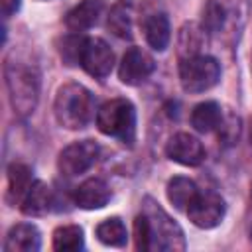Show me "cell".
I'll return each mask as SVG.
<instances>
[{
	"instance_id": "obj_11",
	"label": "cell",
	"mask_w": 252,
	"mask_h": 252,
	"mask_svg": "<svg viewBox=\"0 0 252 252\" xmlns=\"http://www.w3.org/2000/svg\"><path fill=\"white\" fill-rule=\"evenodd\" d=\"M112 193L110 187L104 179L100 177H89L85 179L73 193V201L77 207L85 209V211H94V209H102L108 201H110Z\"/></svg>"
},
{
	"instance_id": "obj_7",
	"label": "cell",
	"mask_w": 252,
	"mask_h": 252,
	"mask_svg": "<svg viewBox=\"0 0 252 252\" xmlns=\"http://www.w3.org/2000/svg\"><path fill=\"white\" fill-rule=\"evenodd\" d=\"M185 213H187L189 220L195 226H199V228H215L217 224H220V220H222V217L226 213V205H224V201H222V197L219 193H215V191H199Z\"/></svg>"
},
{
	"instance_id": "obj_9",
	"label": "cell",
	"mask_w": 252,
	"mask_h": 252,
	"mask_svg": "<svg viewBox=\"0 0 252 252\" xmlns=\"http://www.w3.org/2000/svg\"><path fill=\"white\" fill-rule=\"evenodd\" d=\"M156 69L154 57L144 51L142 47H130L120 61L118 67V77L124 85H142Z\"/></svg>"
},
{
	"instance_id": "obj_6",
	"label": "cell",
	"mask_w": 252,
	"mask_h": 252,
	"mask_svg": "<svg viewBox=\"0 0 252 252\" xmlns=\"http://www.w3.org/2000/svg\"><path fill=\"white\" fill-rule=\"evenodd\" d=\"M98 154H100V148L94 140H79L59 152L57 167H59L61 175L75 177V175L89 171L96 163Z\"/></svg>"
},
{
	"instance_id": "obj_8",
	"label": "cell",
	"mask_w": 252,
	"mask_h": 252,
	"mask_svg": "<svg viewBox=\"0 0 252 252\" xmlns=\"http://www.w3.org/2000/svg\"><path fill=\"white\" fill-rule=\"evenodd\" d=\"M81 67L94 79H102L110 75L114 67V53L110 45L100 39V37H87L83 41L81 57H79Z\"/></svg>"
},
{
	"instance_id": "obj_16",
	"label": "cell",
	"mask_w": 252,
	"mask_h": 252,
	"mask_svg": "<svg viewBox=\"0 0 252 252\" xmlns=\"http://www.w3.org/2000/svg\"><path fill=\"white\" fill-rule=\"evenodd\" d=\"M134 2L132 0H118L108 14L106 26L108 30L120 37V39H130L132 37V28H134Z\"/></svg>"
},
{
	"instance_id": "obj_13",
	"label": "cell",
	"mask_w": 252,
	"mask_h": 252,
	"mask_svg": "<svg viewBox=\"0 0 252 252\" xmlns=\"http://www.w3.org/2000/svg\"><path fill=\"white\" fill-rule=\"evenodd\" d=\"M102 8H104L102 0H83L67 12L65 26L71 32H87L98 22Z\"/></svg>"
},
{
	"instance_id": "obj_22",
	"label": "cell",
	"mask_w": 252,
	"mask_h": 252,
	"mask_svg": "<svg viewBox=\"0 0 252 252\" xmlns=\"http://www.w3.org/2000/svg\"><path fill=\"white\" fill-rule=\"evenodd\" d=\"M228 18V6L224 0H209L203 10V28L211 33H217L224 28Z\"/></svg>"
},
{
	"instance_id": "obj_10",
	"label": "cell",
	"mask_w": 252,
	"mask_h": 252,
	"mask_svg": "<svg viewBox=\"0 0 252 252\" xmlns=\"http://www.w3.org/2000/svg\"><path fill=\"white\" fill-rule=\"evenodd\" d=\"M165 154L175 163H181V165H187V167H195V165H201L205 161L203 144L187 132L173 134L169 138L167 146H165Z\"/></svg>"
},
{
	"instance_id": "obj_4",
	"label": "cell",
	"mask_w": 252,
	"mask_h": 252,
	"mask_svg": "<svg viewBox=\"0 0 252 252\" xmlns=\"http://www.w3.org/2000/svg\"><path fill=\"white\" fill-rule=\"evenodd\" d=\"M96 126L102 134L124 144L136 138V108L128 98H110L96 110Z\"/></svg>"
},
{
	"instance_id": "obj_1",
	"label": "cell",
	"mask_w": 252,
	"mask_h": 252,
	"mask_svg": "<svg viewBox=\"0 0 252 252\" xmlns=\"http://www.w3.org/2000/svg\"><path fill=\"white\" fill-rule=\"evenodd\" d=\"M134 240L142 252H175L187 246L181 226L152 197L144 199L142 213L134 220Z\"/></svg>"
},
{
	"instance_id": "obj_23",
	"label": "cell",
	"mask_w": 252,
	"mask_h": 252,
	"mask_svg": "<svg viewBox=\"0 0 252 252\" xmlns=\"http://www.w3.org/2000/svg\"><path fill=\"white\" fill-rule=\"evenodd\" d=\"M203 32H205V28H199L197 24H185V26L181 28V33H179V49H181V51H187L185 57L199 55L197 49L201 47ZM185 57H183V59H185Z\"/></svg>"
},
{
	"instance_id": "obj_2",
	"label": "cell",
	"mask_w": 252,
	"mask_h": 252,
	"mask_svg": "<svg viewBox=\"0 0 252 252\" xmlns=\"http://www.w3.org/2000/svg\"><path fill=\"white\" fill-rule=\"evenodd\" d=\"M53 112L63 128L81 130L94 116V98L87 87L79 83H67L59 87L55 94Z\"/></svg>"
},
{
	"instance_id": "obj_3",
	"label": "cell",
	"mask_w": 252,
	"mask_h": 252,
	"mask_svg": "<svg viewBox=\"0 0 252 252\" xmlns=\"http://www.w3.org/2000/svg\"><path fill=\"white\" fill-rule=\"evenodd\" d=\"M6 85L10 93V102L20 116L33 112L39 98V73L33 65L24 61L8 59L6 63Z\"/></svg>"
},
{
	"instance_id": "obj_18",
	"label": "cell",
	"mask_w": 252,
	"mask_h": 252,
	"mask_svg": "<svg viewBox=\"0 0 252 252\" xmlns=\"http://www.w3.org/2000/svg\"><path fill=\"white\" fill-rule=\"evenodd\" d=\"M165 193H167L169 203H171L177 211H187V207L191 205V201L197 197L199 189H197L195 181H191L189 177L177 175V177H171V179L167 181Z\"/></svg>"
},
{
	"instance_id": "obj_19",
	"label": "cell",
	"mask_w": 252,
	"mask_h": 252,
	"mask_svg": "<svg viewBox=\"0 0 252 252\" xmlns=\"http://www.w3.org/2000/svg\"><path fill=\"white\" fill-rule=\"evenodd\" d=\"M32 183H33L32 169L26 163H12L8 167V199L12 203H22Z\"/></svg>"
},
{
	"instance_id": "obj_12",
	"label": "cell",
	"mask_w": 252,
	"mask_h": 252,
	"mask_svg": "<svg viewBox=\"0 0 252 252\" xmlns=\"http://www.w3.org/2000/svg\"><path fill=\"white\" fill-rule=\"evenodd\" d=\"M41 248V234L35 224L20 222L8 230L4 250L6 252H35Z\"/></svg>"
},
{
	"instance_id": "obj_21",
	"label": "cell",
	"mask_w": 252,
	"mask_h": 252,
	"mask_svg": "<svg viewBox=\"0 0 252 252\" xmlns=\"http://www.w3.org/2000/svg\"><path fill=\"white\" fill-rule=\"evenodd\" d=\"M96 238H98L102 244H106V246L120 248V246L126 244L128 232H126L124 222H122L118 217H110V219H104V220L96 226Z\"/></svg>"
},
{
	"instance_id": "obj_14",
	"label": "cell",
	"mask_w": 252,
	"mask_h": 252,
	"mask_svg": "<svg viewBox=\"0 0 252 252\" xmlns=\"http://www.w3.org/2000/svg\"><path fill=\"white\" fill-rule=\"evenodd\" d=\"M142 30H144V37L152 49L163 51L169 45L171 28H169V20L163 12H156V14L146 16L142 22Z\"/></svg>"
},
{
	"instance_id": "obj_5",
	"label": "cell",
	"mask_w": 252,
	"mask_h": 252,
	"mask_svg": "<svg viewBox=\"0 0 252 252\" xmlns=\"http://www.w3.org/2000/svg\"><path fill=\"white\" fill-rule=\"evenodd\" d=\"M179 81L187 93H205L220 81V65L211 55H191L179 63Z\"/></svg>"
},
{
	"instance_id": "obj_24",
	"label": "cell",
	"mask_w": 252,
	"mask_h": 252,
	"mask_svg": "<svg viewBox=\"0 0 252 252\" xmlns=\"http://www.w3.org/2000/svg\"><path fill=\"white\" fill-rule=\"evenodd\" d=\"M20 4H22V0H0L2 16H4V18H10L12 14H16V12L20 10Z\"/></svg>"
},
{
	"instance_id": "obj_17",
	"label": "cell",
	"mask_w": 252,
	"mask_h": 252,
	"mask_svg": "<svg viewBox=\"0 0 252 252\" xmlns=\"http://www.w3.org/2000/svg\"><path fill=\"white\" fill-rule=\"evenodd\" d=\"M222 108L219 102L215 100H205V102H199L193 112H191V126L201 132V134H209V132H215L219 130V126L222 124Z\"/></svg>"
},
{
	"instance_id": "obj_15",
	"label": "cell",
	"mask_w": 252,
	"mask_h": 252,
	"mask_svg": "<svg viewBox=\"0 0 252 252\" xmlns=\"http://www.w3.org/2000/svg\"><path fill=\"white\" fill-rule=\"evenodd\" d=\"M20 209L28 217H41L51 209V189L45 181L35 179L32 187L26 191Z\"/></svg>"
},
{
	"instance_id": "obj_25",
	"label": "cell",
	"mask_w": 252,
	"mask_h": 252,
	"mask_svg": "<svg viewBox=\"0 0 252 252\" xmlns=\"http://www.w3.org/2000/svg\"><path fill=\"white\" fill-rule=\"evenodd\" d=\"M250 199H252V191H250Z\"/></svg>"
},
{
	"instance_id": "obj_20",
	"label": "cell",
	"mask_w": 252,
	"mask_h": 252,
	"mask_svg": "<svg viewBox=\"0 0 252 252\" xmlns=\"http://www.w3.org/2000/svg\"><path fill=\"white\" fill-rule=\"evenodd\" d=\"M85 248V232L79 224H63L53 232V250L77 252Z\"/></svg>"
}]
</instances>
